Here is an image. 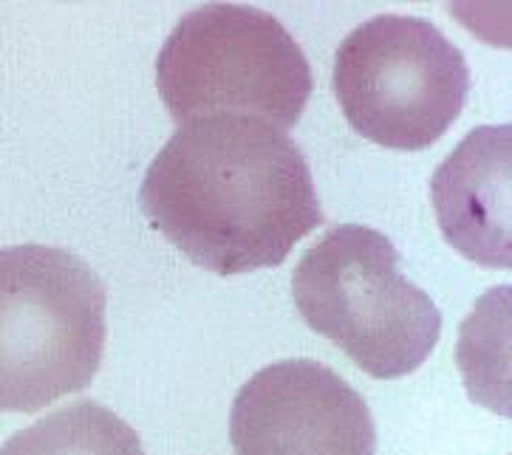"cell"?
I'll use <instances>...</instances> for the list:
<instances>
[{
  "label": "cell",
  "mask_w": 512,
  "mask_h": 455,
  "mask_svg": "<svg viewBox=\"0 0 512 455\" xmlns=\"http://www.w3.org/2000/svg\"><path fill=\"white\" fill-rule=\"evenodd\" d=\"M139 207L182 255L221 277L281 266L323 224L303 150L252 116L179 125L150 162Z\"/></svg>",
  "instance_id": "obj_1"
},
{
  "label": "cell",
  "mask_w": 512,
  "mask_h": 455,
  "mask_svg": "<svg viewBox=\"0 0 512 455\" xmlns=\"http://www.w3.org/2000/svg\"><path fill=\"white\" fill-rule=\"evenodd\" d=\"M108 292L80 255L0 249V413H37L85 390L105 351Z\"/></svg>",
  "instance_id": "obj_2"
},
{
  "label": "cell",
  "mask_w": 512,
  "mask_h": 455,
  "mask_svg": "<svg viewBox=\"0 0 512 455\" xmlns=\"http://www.w3.org/2000/svg\"><path fill=\"white\" fill-rule=\"evenodd\" d=\"M292 297L303 323L374 379L413 374L442 334V314L402 275L394 244L363 224L329 229L298 260Z\"/></svg>",
  "instance_id": "obj_3"
},
{
  "label": "cell",
  "mask_w": 512,
  "mask_h": 455,
  "mask_svg": "<svg viewBox=\"0 0 512 455\" xmlns=\"http://www.w3.org/2000/svg\"><path fill=\"white\" fill-rule=\"evenodd\" d=\"M156 88L179 125L252 116L292 130L314 91L312 65L275 15L207 3L184 15L156 57Z\"/></svg>",
  "instance_id": "obj_4"
},
{
  "label": "cell",
  "mask_w": 512,
  "mask_h": 455,
  "mask_svg": "<svg viewBox=\"0 0 512 455\" xmlns=\"http://www.w3.org/2000/svg\"><path fill=\"white\" fill-rule=\"evenodd\" d=\"M470 94L464 54L425 17L377 15L334 57V97L360 136L425 150L462 116Z\"/></svg>",
  "instance_id": "obj_5"
},
{
  "label": "cell",
  "mask_w": 512,
  "mask_h": 455,
  "mask_svg": "<svg viewBox=\"0 0 512 455\" xmlns=\"http://www.w3.org/2000/svg\"><path fill=\"white\" fill-rule=\"evenodd\" d=\"M235 455H377L371 407L317 359H281L235 393Z\"/></svg>",
  "instance_id": "obj_6"
},
{
  "label": "cell",
  "mask_w": 512,
  "mask_h": 455,
  "mask_svg": "<svg viewBox=\"0 0 512 455\" xmlns=\"http://www.w3.org/2000/svg\"><path fill=\"white\" fill-rule=\"evenodd\" d=\"M512 128H476L433 173V207L445 241L464 258L510 269Z\"/></svg>",
  "instance_id": "obj_7"
},
{
  "label": "cell",
  "mask_w": 512,
  "mask_h": 455,
  "mask_svg": "<svg viewBox=\"0 0 512 455\" xmlns=\"http://www.w3.org/2000/svg\"><path fill=\"white\" fill-rule=\"evenodd\" d=\"M0 455H145V447L114 410L83 399L17 430Z\"/></svg>",
  "instance_id": "obj_8"
}]
</instances>
